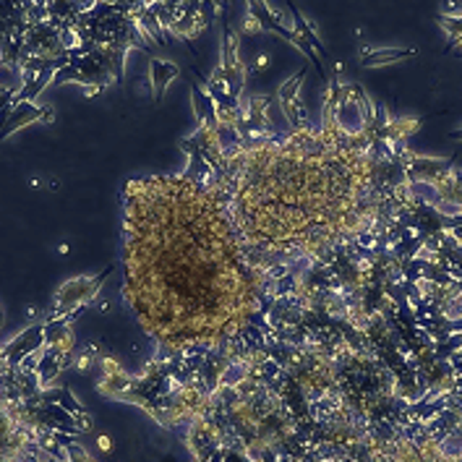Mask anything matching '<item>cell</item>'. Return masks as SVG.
I'll use <instances>...</instances> for the list:
<instances>
[{
    "label": "cell",
    "mask_w": 462,
    "mask_h": 462,
    "mask_svg": "<svg viewBox=\"0 0 462 462\" xmlns=\"http://www.w3.org/2000/svg\"><path fill=\"white\" fill-rule=\"evenodd\" d=\"M306 73H308V68H301L298 76H292L290 81H285L280 87V91H277V100H280L282 110H285L288 121H290L292 131H306V128H311L308 112H306V107H303L301 100H298V91H301V84H303V79H306Z\"/></svg>",
    "instance_id": "7a4b0ae2"
},
{
    "label": "cell",
    "mask_w": 462,
    "mask_h": 462,
    "mask_svg": "<svg viewBox=\"0 0 462 462\" xmlns=\"http://www.w3.org/2000/svg\"><path fill=\"white\" fill-rule=\"evenodd\" d=\"M112 267L102 269L97 277H76V280L66 282L61 290H58V298H55V308H52V316H76L87 308V303L100 292V288L105 285V280L110 277Z\"/></svg>",
    "instance_id": "6da1fadb"
},
{
    "label": "cell",
    "mask_w": 462,
    "mask_h": 462,
    "mask_svg": "<svg viewBox=\"0 0 462 462\" xmlns=\"http://www.w3.org/2000/svg\"><path fill=\"white\" fill-rule=\"evenodd\" d=\"M52 118H55V110L47 107V105L40 107V105H34V102H24V105H19V107H10V115H8V121H6V126H3L0 139L10 136L16 128L27 126V123H34V121H47L50 123Z\"/></svg>",
    "instance_id": "3957f363"
},
{
    "label": "cell",
    "mask_w": 462,
    "mask_h": 462,
    "mask_svg": "<svg viewBox=\"0 0 462 462\" xmlns=\"http://www.w3.org/2000/svg\"><path fill=\"white\" fill-rule=\"evenodd\" d=\"M181 70L175 63H165V61H151V87H154V100L160 102L162 94H165V87L170 84V79H175Z\"/></svg>",
    "instance_id": "277c9868"
},
{
    "label": "cell",
    "mask_w": 462,
    "mask_h": 462,
    "mask_svg": "<svg viewBox=\"0 0 462 462\" xmlns=\"http://www.w3.org/2000/svg\"><path fill=\"white\" fill-rule=\"evenodd\" d=\"M412 50H376V47H366L363 50V66H384V63L400 61V58H410Z\"/></svg>",
    "instance_id": "5b68a950"
},
{
    "label": "cell",
    "mask_w": 462,
    "mask_h": 462,
    "mask_svg": "<svg viewBox=\"0 0 462 462\" xmlns=\"http://www.w3.org/2000/svg\"><path fill=\"white\" fill-rule=\"evenodd\" d=\"M267 63H269V58H267V55H259V61H256V70H264L267 68Z\"/></svg>",
    "instance_id": "8992f818"
},
{
    "label": "cell",
    "mask_w": 462,
    "mask_h": 462,
    "mask_svg": "<svg viewBox=\"0 0 462 462\" xmlns=\"http://www.w3.org/2000/svg\"><path fill=\"white\" fill-rule=\"evenodd\" d=\"M0 319H3V311H0Z\"/></svg>",
    "instance_id": "52a82bcc"
}]
</instances>
